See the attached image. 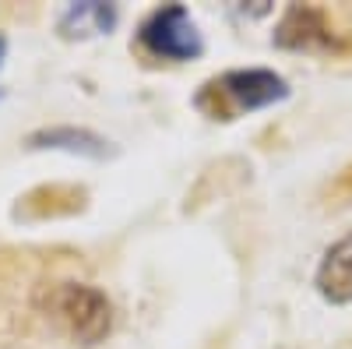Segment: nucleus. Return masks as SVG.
Returning <instances> with one entry per match:
<instances>
[{"instance_id":"1","label":"nucleus","mask_w":352,"mask_h":349,"mask_svg":"<svg viewBox=\"0 0 352 349\" xmlns=\"http://www.w3.org/2000/svg\"><path fill=\"white\" fill-rule=\"evenodd\" d=\"M289 99V81L268 67H236L208 78L197 89L194 106L208 120H236V116L268 109Z\"/></svg>"},{"instance_id":"2","label":"nucleus","mask_w":352,"mask_h":349,"mask_svg":"<svg viewBox=\"0 0 352 349\" xmlns=\"http://www.w3.org/2000/svg\"><path fill=\"white\" fill-rule=\"evenodd\" d=\"M43 310L53 314L85 346H96L113 328V304L102 289L85 286V282H56L39 297Z\"/></svg>"},{"instance_id":"3","label":"nucleus","mask_w":352,"mask_h":349,"mask_svg":"<svg viewBox=\"0 0 352 349\" xmlns=\"http://www.w3.org/2000/svg\"><path fill=\"white\" fill-rule=\"evenodd\" d=\"M138 46L169 64H187L204 53V39L184 4H162L138 25Z\"/></svg>"},{"instance_id":"4","label":"nucleus","mask_w":352,"mask_h":349,"mask_svg":"<svg viewBox=\"0 0 352 349\" xmlns=\"http://www.w3.org/2000/svg\"><path fill=\"white\" fill-rule=\"evenodd\" d=\"M275 46L282 50H342V43L331 36L324 21V11L296 4L289 8L282 25L275 28Z\"/></svg>"},{"instance_id":"5","label":"nucleus","mask_w":352,"mask_h":349,"mask_svg":"<svg viewBox=\"0 0 352 349\" xmlns=\"http://www.w3.org/2000/svg\"><path fill=\"white\" fill-rule=\"evenodd\" d=\"M314 286L324 304L331 307H345L352 304V233L338 237L324 257L317 265V275H314Z\"/></svg>"},{"instance_id":"6","label":"nucleus","mask_w":352,"mask_h":349,"mask_svg":"<svg viewBox=\"0 0 352 349\" xmlns=\"http://www.w3.org/2000/svg\"><path fill=\"white\" fill-rule=\"evenodd\" d=\"M25 149L32 152H67V156H85V159H109L116 156V149L96 131H85V127H43L36 134L25 138Z\"/></svg>"},{"instance_id":"7","label":"nucleus","mask_w":352,"mask_h":349,"mask_svg":"<svg viewBox=\"0 0 352 349\" xmlns=\"http://www.w3.org/2000/svg\"><path fill=\"white\" fill-rule=\"evenodd\" d=\"M85 209V191L81 187H36L32 194L21 198V205L14 209V219H56V215H74Z\"/></svg>"},{"instance_id":"8","label":"nucleus","mask_w":352,"mask_h":349,"mask_svg":"<svg viewBox=\"0 0 352 349\" xmlns=\"http://www.w3.org/2000/svg\"><path fill=\"white\" fill-rule=\"evenodd\" d=\"M116 25V8L113 4H99V0H88V4H71L56 28H60L64 39H88V36H109Z\"/></svg>"},{"instance_id":"9","label":"nucleus","mask_w":352,"mask_h":349,"mask_svg":"<svg viewBox=\"0 0 352 349\" xmlns=\"http://www.w3.org/2000/svg\"><path fill=\"white\" fill-rule=\"evenodd\" d=\"M349 198H352V162L328 184V201H331V205H345Z\"/></svg>"},{"instance_id":"10","label":"nucleus","mask_w":352,"mask_h":349,"mask_svg":"<svg viewBox=\"0 0 352 349\" xmlns=\"http://www.w3.org/2000/svg\"><path fill=\"white\" fill-rule=\"evenodd\" d=\"M4 53H8V39L0 36V64H4Z\"/></svg>"}]
</instances>
